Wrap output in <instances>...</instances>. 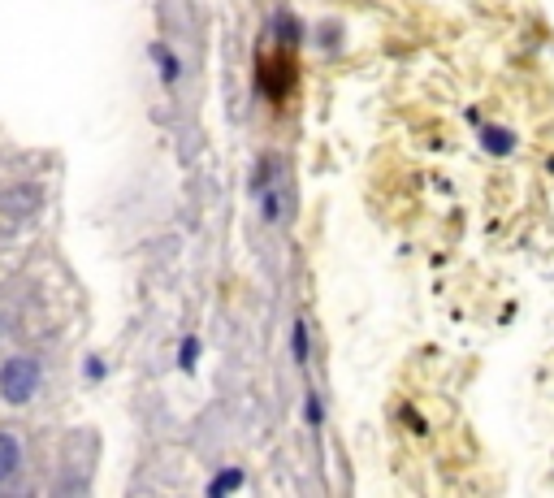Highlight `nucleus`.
<instances>
[{"label": "nucleus", "instance_id": "f257e3e1", "mask_svg": "<svg viewBox=\"0 0 554 498\" xmlns=\"http://www.w3.org/2000/svg\"><path fill=\"white\" fill-rule=\"evenodd\" d=\"M252 74H256V96L265 104H273V109H282V104L299 91V52H286L277 44L260 48Z\"/></svg>", "mask_w": 554, "mask_h": 498}, {"label": "nucleus", "instance_id": "f03ea898", "mask_svg": "<svg viewBox=\"0 0 554 498\" xmlns=\"http://www.w3.org/2000/svg\"><path fill=\"white\" fill-rule=\"evenodd\" d=\"M44 386V360L35 351H13L0 360V403L5 408H31Z\"/></svg>", "mask_w": 554, "mask_h": 498}, {"label": "nucleus", "instance_id": "7ed1b4c3", "mask_svg": "<svg viewBox=\"0 0 554 498\" xmlns=\"http://www.w3.org/2000/svg\"><path fill=\"white\" fill-rule=\"evenodd\" d=\"M477 148L490 156V161H511V156L520 152V135L503 122H485V126H477Z\"/></svg>", "mask_w": 554, "mask_h": 498}, {"label": "nucleus", "instance_id": "20e7f679", "mask_svg": "<svg viewBox=\"0 0 554 498\" xmlns=\"http://www.w3.org/2000/svg\"><path fill=\"white\" fill-rule=\"evenodd\" d=\"M26 468V442L18 429H0V490L13 486Z\"/></svg>", "mask_w": 554, "mask_h": 498}, {"label": "nucleus", "instance_id": "39448f33", "mask_svg": "<svg viewBox=\"0 0 554 498\" xmlns=\"http://www.w3.org/2000/svg\"><path fill=\"white\" fill-rule=\"evenodd\" d=\"M303 39H308V26H303L299 13L277 9L273 18H269V44L286 48V52H299V48H303Z\"/></svg>", "mask_w": 554, "mask_h": 498}, {"label": "nucleus", "instance_id": "423d86ee", "mask_svg": "<svg viewBox=\"0 0 554 498\" xmlns=\"http://www.w3.org/2000/svg\"><path fill=\"white\" fill-rule=\"evenodd\" d=\"M148 61H152V70H156V78H161L165 91H174L182 83V57L174 52V44H165V39H152V44H148Z\"/></svg>", "mask_w": 554, "mask_h": 498}, {"label": "nucleus", "instance_id": "0eeeda50", "mask_svg": "<svg viewBox=\"0 0 554 498\" xmlns=\"http://www.w3.org/2000/svg\"><path fill=\"white\" fill-rule=\"evenodd\" d=\"M312 39H316V48L325 52V57H342L347 52V26H342L338 18H321L312 26Z\"/></svg>", "mask_w": 554, "mask_h": 498}, {"label": "nucleus", "instance_id": "6e6552de", "mask_svg": "<svg viewBox=\"0 0 554 498\" xmlns=\"http://www.w3.org/2000/svg\"><path fill=\"white\" fill-rule=\"evenodd\" d=\"M243 486H247V473L239 464H230V468H217V473L204 481V494L208 498H226V494H239Z\"/></svg>", "mask_w": 554, "mask_h": 498}, {"label": "nucleus", "instance_id": "1a4fd4ad", "mask_svg": "<svg viewBox=\"0 0 554 498\" xmlns=\"http://www.w3.org/2000/svg\"><path fill=\"white\" fill-rule=\"evenodd\" d=\"M290 360H295L299 369L312 360V325H308V317L290 321Z\"/></svg>", "mask_w": 554, "mask_h": 498}, {"label": "nucleus", "instance_id": "9d476101", "mask_svg": "<svg viewBox=\"0 0 554 498\" xmlns=\"http://www.w3.org/2000/svg\"><path fill=\"white\" fill-rule=\"evenodd\" d=\"M277 182H282V165H277V156L273 152H260V161L252 165V195L277 187Z\"/></svg>", "mask_w": 554, "mask_h": 498}, {"label": "nucleus", "instance_id": "9b49d317", "mask_svg": "<svg viewBox=\"0 0 554 498\" xmlns=\"http://www.w3.org/2000/svg\"><path fill=\"white\" fill-rule=\"evenodd\" d=\"M256 208H260V221L265 226H282V217H286V200H282V182L269 191H260L256 195Z\"/></svg>", "mask_w": 554, "mask_h": 498}, {"label": "nucleus", "instance_id": "f8f14e48", "mask_svg": "<svg viewBox=\"0 0 554 498\" xmlns=\"http://www.w3.org/2000/svg\"><path fill=\"white\" fill-rule=\"evenodd\" d=\"M200 356H204V343H200V338H195V334H187V338H182V343H178V373H195V369H200Z\"/></svg>", "mask_w": 554, "mask_h": 498}, {"label": "nucleus", "instance_id": "ddd939ff", "mask_svg": "<svg viewBox=\"0 0 554 498\" xmlns=\"http://www.w3.org/2000/svg\"><path fill=\"white\" fill-rule=\"evenodd\" d=\"M78 373H83L87 386H104L109 382V360H104L100 351H91V356H83V364H78Z\"/></svg>", "mask_w": 554, "mask_h": 498}, {"label": "nucleus", "instance_id": "4468645a", "mask_svg": "<svg viewBox=\"0 0 554 498\" xmlns=\"http://www.w3.org/2000/svg\"><path fill=\"white\" fill-rule=\"evenodd\" d=\"M303 425H308L312 434L325 425V399L316 395V390H308V395H303Z\"/></svg>", "mask_w": 554, "mask_h": 498}, {"label": "nucleus", "instance_id": "2eb2a0df", "mask_svg": "<svg viewBox=\"0 0 554 498\" xmlns=\"http://www.w3.org/2000/svg\"><path fill=\"white\" fill-rule=\"evenodd\" d=\"M399 416H403L407 425H412V434H420V438L429 434V421H425V416H420V412L412 408V403H403V408H399Z\"/></svg>", "mask_w": 554, "mask_h": 498}, {"label": "nucleus", "instance_id": "dca6fc26", "mask_svg": "<svg viewBox=\"0 0 554 498\" xmlns=\"http://www.w3.org/2000/svg\"><path fill=\"white\" fill-rule=\"evenodd\" d=\"M464 122H468L472 130H477V126H485V113H481V104H468V109H464Z\"/></svg>", "mask_w": 554, "mask_h": 498}, {"label": "nucleus", "instance_id": "f3484780", "mask_svg": "<svg viewBox=\"0 0 554 498\" xmlns=\"http://www.w3.org/2000/svg\"><path fill=\"white\" fill-rule=\"evenodd\" d=\"M0 334H5V317H0Z\"/></svg>", "mask_w": 554, "mask_h": 498}]
</instances>
